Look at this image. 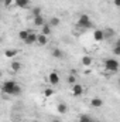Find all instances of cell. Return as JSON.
<instances>
[{
	"label": "cell",
	"mask_w": 120,
	"mask_h": 122,
	"mask_svg": "<svg viewBox=\"0 0 120 122\" xmlns=\"http://www.w3.org/2000/svg\"><path fill=\"white\" fill-rule=\"evenodd\" d=\"M34 20H32V23H34V26L35 27H42L44 24H45V20H44V17H42V14L41 16H37V17H32Z\"/></svg>",
	"instance_id": "8992f818"
},
{
	"label": "cell",
	"mask_w": 120,
	"mask_h": 122,
	"mask_svg": "<svg viewBox=\"0 0 120 122\" xmlns=\"http://www.w3.org/2000/svg\"><path fill=\"white\" fill-rule=\"evenodd\" d=\"M105 67H106V70L116 72L119 70V61L116 58H107V60H105Z\"/></svg>",
	"instance_id": "3957f363"
},
{
	"label": "cell",
	"mask_w": 120,
	"mask_h": 122,
	"mask_svg": "<svg viewBox=\"0 0 120 122\" xmlns=\"http://www.w3.org/2000/svg\"><path fill=\"white\" fill-rule=\"evenodd\" d=\"M14 4L17 7H20V9H24V7H27L30 4V0H14Z\"/></svg>",
	"instance_id": "7c38bea8"
},
{
	"label": "cell",
	"mask_w": 120,
	"mask_h": 122,
	"mask_svg": "<svg viewBox=\"0 0 120 122\" xmlns=\"http://www.w3.org/2000/svg\"><path fill=\"white\" fill-rule=\"evenodd\" d=\"M11 70L14 72H18L21 70V62L20 61H11Z\"/></svg>",
	"instance_id": "9a60e30c"
},
{
	"label": "cell",
	"mask_w": 120,
	"mask_h": 122,
	"mask_svg": "<svg viewBox=\"0 0 120 122\" xmlns=\"http://www.w3.org/2000/svg\"><path fill=\"white\" fill-rule=\"evenodd\" d=\"M44 95H45V97H51V95H54V91H52L51 88H47V90L44 91Z\"/></svg>",
	"instance_id": "d4e9b609"
},
{
	"label": "cell",
	"mask_w": 120,
	"mask_h": 122,
	"mask_svg": "<svg viewBox=\"0 0 120 122\" xmlns=\"http://www.w3.org/2000/svg\"><path fill=\"white\" fill-rule=\"evenodd\" d=\"M72 94H74L75 97H81V95L83 94V87H82L81 84L75 82V84L72 85Z\"/></svg>",
	"instance_id": "277c9868"
},
{
	"label": "cell",
	"mask_w": 120,
	"mask_h": 122,
	"mask_svg": "<svg viewBox=\"0 0 120 122\" xmlns=\"http://www.w3.org/2000/svg\"><path fill=\"white\" fill-rule=\"evenodd\" d=\"M115 6H116V7H119V6H120V0H115Z\"/></svg>",
	"instance_id": "4316f807"
},
{
	"label": "cell",
	"mask_w": 120,
	"mask_h": 122,
	"mask_svg": "<svg viewBox=\"0 0 120 122\" xmlns=\"http://www.w3.org/2000/svg\"><path fill=\"white\" fill-rule=\"evenodd\" d=\"M1 91L6 95H18L21 92V87L16 81H6L1 85Z\"/></svg>",
	"instance_id": "6da1fadb"
},
{
	"label": "cell",
	"mask_w": 120,
	"mask_h": 122,
	"mask_svg": "<svg viewBox=\"0 0 120 122\" xmlns=\"http://www.w3.org/2000/svg\"><path fill=\"white\" fill-rule=\"evenodd\" d=\"M28 34H30V31H28V30H23V31H20V33H18V38H20L21 41H24V40H26V38L28 37Z\"/></svg>",
	"instance_id": "44dd1931"
},
{
	"label": "cell",
	"mask_w": 120,
	"mask_h": 122,
	"mask_svg": "<svg viewBox=\"0 0 120 122\" xmlns=\"http://www.w3.org/2000/svg\"><path fill=\"white\" fill-rule=\"evenodd\" d=\"M1 41H3V38H1V37H0V43H1Z\"/></svg>",
	"instance_id": "f1b7e54d"
},
{
	"label": "cell",
	"mask_w": 120,
	"mask_h": 122,
	"mask_svg": "<svg viewBox=\"0 0 120 122\" xmlns=\"http://www.w3.org/2000/svg\"><path fill=\"white\" fill-rule=\"evenodd\" d=\"M78 27L81 29H90L92 27V21H90L88 14H81L78 19Z\"/></svg>",
	"instance_id": "7a4b0ae2"
},
{
	"label": "cell",
	"mask_w": 120,
	"mask_h": 122,
	"mask_svg": "<svg viewBox=\"0 0 120 122\" xmlns=\"http://www.w3.org/2000/svg\"><path fill=\"white\" fill-rule=\"evenodd\" d=\"M51 54H52V57H54V58H62V57H64V51L60 50V48H52Z\"/></svg>",
	"instance_id": "4fadbf2b"
},
{
	"label": "cell",
	"mask_w": 120,
	"mask_h": 122,
	"mask_svg": "<svg viewBox=\"0 0 120 122\" xmlns=\"http://www.w3.org/2000/svg\"><path fill=\"white\" fill-rule=\"evenodd\" d=\"M51 122H61V121H60V119H52Z\"/></svg>",
	"instance_id": "83f0119b"
},
{
	"label": "cell",
	"mask_w": 120,
	"mask_h": 122,
	"mask_svg": "<svg viewBox=\"0 0 120 122\" xmlns=\"http://www.w3.org/2000/svg\"><path fill=\"white\" fill-rule=\"evenodd\" d=\"M51 27H50V24H44L42 27H41V34H44V36H48V34H51Z\"/></svg>",
	"instance_id": "ffe728a7"
},
{
	"label": "cell",
	"mask_w": 120,
	"mask_h": 122,
	"mask_svg": "<svg viewBox=\"0 0 120 122\" xmlns=\"http://www.w3.org/2000/svg\"><path fill=\"white\" fill-rule=\"evenodd\" d=\"M24 43L26 44H34V43H37V34H34V33H31L28 34V37L24 40Z\"/></svg>",
	"instance_id": "ba28073f"
},
{
	"label": "cell",
	"mask_w": 120,
	"mask_h": 122,
	"mask_svg": "<svg viewBox=\"0 0 120 122\" xmlns=\"http://www.w3.org/2000/svg\"><path fill=\"white\" fill-rule=\"evenodd\" d=\"M0 1H3V0H0Z\"/></svg>",
	"instance_id": "4dcf8cb0"
},
{
	"label": "cell",
	"mask_w": 120,
	"mask_h": 122,
	"mask_svg": "<svg viewBox=\"0 0 120 122\" xmlns=\"http://www.w3.org/2000/svg\"><path fill=\"white\" fill-rule=\"evenodd\" d=\"M103 36H105V38H112L115 36V30L110 29V27H107L106 30H103Z\"/></svg>",
	"instance_id": "2e32d148"
},
{
	"label": "cell",
	"mask_w": 120,
	"mask_h": 122,
	"mask_svg": "<svg viewBox=\"0 0 120 122\" xmlns=\"http://www.w3.org/2000/svg\"><path fill=\"white\" fill-rule=\"evenodd\" d=\"M37 43L40 46H45L48 43V36H44V34H38L37 36Z\"/></svg>",
	"instance_id": "52a82bcc"
},
{
	"label": "cell",
	"mask_w": 120,
	"mask_h": 122,
	"mask_svg": "<svg viewBox=\"0 0 120 122\" xmlns=\"http://www.w3.org/2000/svg\"><path fill=\"white\" fill-rule=\"evenodd\" d=\"M48 81H50L52 85H57V84L60 82V75H58V72H57V71L50 72V75H48Z\"/></svg>",
	"instance_id": "5b68a950"
},
{
	"label": "cell",
	"mask_w": 120,
	"mask_h": 122,
	"mask_svg": "<svg viewBox=\"0 0 120 122\" xmlns=\"http://www.w3.org/2000/svg\"><path fill=\"white\" fill-rule=\"evenodd\" d=\"M17 54H18V51H17L16 48H9V50L4 51V56H6L7 58H13V57H16Z\"/></svg>",
	"instance_id": "30bf717a"
},
{
	"label": "cell",
	"mask_w": 120,
	"mask_h": 122,
	"mask_svg": "<svg viewBox=\"0 0 120 122\" xmlns=\"http://www.w3.org/2000/svg\"><path fill=\"white\" fill-rule=\"evenodd\" d=\"M79 122H92V121H90V117H88V115H81Z\"/></svg>",
	"instance_id": "603a6c76"
},
{
	"label": "cell",
	"mask_w": 120,
	"mask_h": 122,
	"mask_svg": "<svg viewBox=\"0 0 120 122\" xmlns=\"http://www.w3.org/2000/svg\"><path fill=\"white\" fill-rule=\"evenodd\" d=\"M113 54L115 56H119L120 54V41H116V44L113 47Z\"/></svg>",
	"instance_id": "7402d4cb"
},
{
	"label": "cell",
	"mask_w": 120,
	"mask_h": 122,
	"mask_svg": "<svg viewBox=\"0 0 120 122\" xmlns=\"http://www.w3.org/2000/svg\"><path fill=\"white\" fill-rule=\"evenodd\" d=\"M93 38H95V41H103V40H105L103 30H96L93 33Z\"/></svg>",
	"instance_id": "9c48e42d"
},
{
	"label": "cell",
	"mask_w": 120,
	"mask_h": 122,
	"mask_svg": "<svg viewBox=\"0 0 120 122\" xmlns=\"http://www.w3.org/2000/svg\"><path fill=\"white\" fill-rule=\"evenodd\" d=\"M41 14H42L41 7H32V9H31V16H32V17H37V16H41Z\"/></svg>",
	"instance_id": "e0dca14e"
},
{
	"label": "cell",
	"mask_w": 120,
	"mask_h": 122,
	"mask_svg": "<svg viewBox=\"0 0 120 122\" xmlns=\"http://www.w3.org/2000/svg\"><path fill=\"white\" fill-rule=\"evenodd\" d=\"M3 3H4V6H11L14 3V0H3Z\"/></svg>",
	"instance_id": "484cf974"
},
{
	"label": "cell",
	"mask_w": 120,
	"mask_h": 122,
	"mask_svg": "<svg viewBox=\"0 0 120 122\" xmlns=\"http://www.w3.org/2000/svg\"><path fill=\"white\" fill-rule=\"evenodd\" d=\"M92 57H89V56H83L82 57V65H85V67H89L90 64H92Z\"/></svg>",
	"instance_id": "ac0fdd59"
},
{
	"label": "cell",
	"mask_w": 120,
	"mask_h": 122,
	"mask_svg": "<svg viewBox=\"0 0 120 122\" xmlns=\"http://www.w3.org/2000/svg\"><path fill=\"white\" fill-rule=\"evenodd\" d=\"M61 23V20L58 17H51V20H50V27H58Z\"/></svg>",
	"instance_id": "d6986e66"
},
{
	"label": "cell",
	"mask_w": 120,
	"mask_h": 122,
	"mask_svg": "<svg viewBox=\"0 0 120 122\" xmlns=\"http://www.w3.org/2000/svg\"><path fill=\"white\" fill-rule=\"evenodd\" d=\"M0 77H1V70H0Z\"/></svg>",
	"instance_id": "f546056e"
},
{
	"label": "cell",
	"mask_w": 120,
	"mask_h": 122,
	"mask_svg": "<svg viewBox=\"0 0 120 122\" xmlns=\"http://www.w3.org/2000/svg\"><path fill=\"white\" fill-rule=\"evenodd\" d=\"M103 105V101L100 99V98H93L92 101H90V107L92 108H100Z\"/></svg>",
	"instance_id": "8fae6325"
},
{
	"label": "cell",
	"mask_w": 120,
	"mask_h": 122,
	"mask_svg": "<svg viewBox=\"0 0 120 122\" xmlns=\"http://www.w3.org/2000/svg\"><path fill=\"white\" fill-rule=\"evenodd\" d=\"M57 111L60 112V114H66V111H68V105L65 104V102H61L57 105Z\"/></svg>",
	"instance_id": "5bb4252c"
},
{
	"label": "cell",
	"mask_w": 120,
	"mask_h": 122,
	"mask_svg": "<svg viewBox=\"0 0 120 122\" xmlns=\"http://www.w3.org/2000/svg\"><path fill=\"white\" fill-rule=\"evenodd\" d=\"M68 82H69L71 85H74V84L76 82V78H75V75H72V74H71V75L68 77Z\"/></svg>",
	"instance_id": "cb8c5ba5"
}]
</instances>
